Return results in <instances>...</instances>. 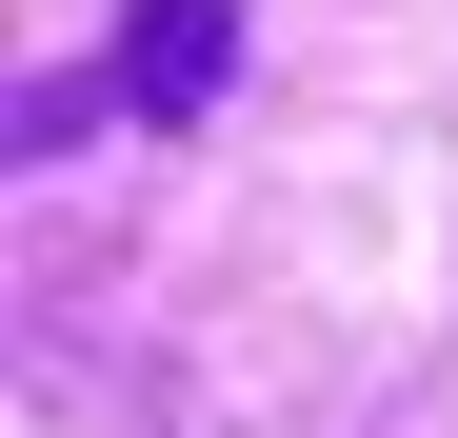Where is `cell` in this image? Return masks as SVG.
<instances>
[{
    "mask_svg": "<svg viewBox=\"0 0 458 438\" xmlns=\"http://www.w3.org/2000/svg\"><path fill=\"white\" fill-rule=\"evenodd\" d=\"M100 60H120V100H140V120H199L219 80H240V0H140Z\"/></svg>",
    "mask_w": 458,
    "mask_h": 438,
    "instance_id": "obj_1",
    "label": "cell"
},
{
    "mask_svg": "<svg viewBox=\"0 0 458 438\" xmlns=\"http://www.w3.org/2000/svg\"><path fill=\"white\" fill-rule=\"evenodd\" d=\"M100 120H140V100H120V60H60V80H21V100H0V139H21V180H40V160H81Z\"/></svg>",
    "mask_w": 458,
    "mask_h": 438,
    "instance_id": "obj_2",
    "label": "cell"
}]
</instances>
